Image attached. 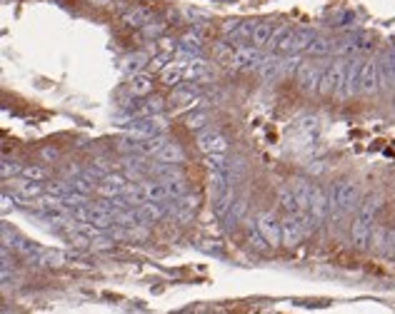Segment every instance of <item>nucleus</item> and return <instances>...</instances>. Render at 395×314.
<instances>
[{"label": "nucleus", "mask_w": 395, "mask_h": 314, "mask_svg": "<svg viewBox=\"0 0 395 314\" xmlns=\"http://www.w3.org/2000/svg\"><path fill=\"white\" fill-rule=\"evenodd\" d=\"M328 195H330V212L335 215H350L361 207V190L353 180H338Z\"/></svg>", "instance_id": "nucleus-1"}, {"label": "nucleus", "mask_w": 395, "mask_h": 314, "mask_svg": "<svg viewBox=\"0 0 395 314\" xmlns=\"http://www.w3.org/2000/svg\"><path fill=\"white\" fill-rule=\"evenodd\" d=\"M263 48H256V45H240V48H233L225 55V65L230 70H250L258 68L263 62Z\"/></svg>", "instance_id": "nucleus-2"}, {"label": "nucleus", "mask_w": 395, "mask_h": 314, "mask_svg": "<svg viewBox=\"0 0 395 314\" xmlns=\"http://www.w3.org/2000/svg\"><path fill=\"white\" fill-rule=\"evenodd\" d=\"M315 38H318V35L313 33V30H308V27H295V30H288L283 40L278 43L275 53H280V55L300 53V50L308 48V45H311Z\"/></svg>", "instance_id": "nucleus-3"}, {"label": "nucleus", "mask_w": 395, "mask_h": 314, "mask_svg": "<svg viewBox=\"0 0 395 314\" xmlns=\"http://www.w3.org/2000/svg\"><path fill=\"white\" fill-rule=\"evenodd\" d=\"M323 70H326V68L313 65V62H300L298 70H295V82H298V90L303 93V95H313V93H318Z\"/></svg>", "instance_id": "nucleus-4"}, {"label": "nucleus", "mask_w": 395, "mask_h": 314, "mask_svg": "<svg viewBox=\"0 0 395 314\" xmlns=\"http://www.w3.org/2000/svg\"><path fill=\"white\" fill-rule=\"evenodd\" d=\"M128 132L135 137H150V135H160V132L168 130V123L160 115L153 117H133L131 123L125 125Z\"/></svg>", "instance_id": "nucleus-5"}, {"label": "nucleus", "mask_w": 395, "mask_h": 314, "mask_svg": "<svg viewBox=\"0 0 395 314\" xmlns=\"http://www.w3.org/2000/svg\"><path fill=\"white\" fill-rule=\"evenodd\" d=\"M373 222H375V217H370V215H365V212L358 210L353 225H350V239H353V245L358 247V250H365V247L370 245Z\"/></svg>", "instance_id": "nucleus-6"}, {"label": "nucleus", "mask_w": 395, "mask_h": 314, "mask_svg": "<svg viewBox=\"0 0 395 314\" xmlns=\"http://www.w3.org/2000/svg\"><path fill=\"white\" fill-rule=\"evenodd\" d=\"M381 93V62L378 60H365L361 73V95L373 97Z\"/></svg>", "instance_id": "nucleus-7"}, {"label": "nucleus", "mask_w": 395, "mask_h": 314, "mask_svg": "<svg viewBox=\"0 0 395 314\" xmlns=\"http://www.w3.org/2000/svg\"><path fill=\"white\" fill-rule=\"evenodd\" d=\"M256 222H258V230L268 239V245L271 247L283 245V222H278V217L273 212H260Z\"/></svg>", "instance_id": "nucleus-8"}, {"label": "nucleus", "mask_w": 395, "mask_h": 314, "mask_svg": "<svg viewBox=\"0 0 395 314\" xmlns=\"http://www.w3.org/2000/svg\"><path fill=\"white\" fill-rule=\"evenodd\" d=\"M166 110V100L163 97H140V103H131L128 108H123V112L128 117H153V115H160Z\"/></svg>", "instance_id": "nucleus-9"}, {"label": "nucleus", "mask_w": 395, "mask_h": 314, "mask_svg": "<svg viewBox=\"0 0 395 314\" xmlns=\"http://www.w3.org/2000/svg\"><path fill=\"white\" fill-rule=\"evenodd\" d=\"M256 70L258 77L263 82H273L278 77H285V55H265L263 62Z\"/></svg>", "instance_id": "nucleus-10"}, {"label": "nucleus", "mask_w": 395, "mask_h": 314, "mask_svg": "<svg viewBox=\"0 0 395 314\" xmlns=\"http://www.w3.org/2000/svg\"><path fill=\"white\" fill-rule=\"evenodd\" d=\"M363 58L350 55L348 58V70H346V100L361 95V73H363Z\"/></svg>", "instance_id": "nucleus-11"}, {"label": "nucleus", "mask_w": 395, "mask_h": 314, "mask_svg": "<svg viewBox=\"0 0 395 314\" xmlns=\"http://www.w3.org/2000/svg\"><path fill=\"white\" fill-rule=\"evenodd\" d=\"M198 150L203 152V155H208V152H225L230 147V140L228 135H223V132L218 130H205L198 135Z\"/></svg>", "instance_id": "nucleus-12"}, {"label": "nucleus", "mask_w": 395, "mask_h": 314, "mask_svg": "<svg viewBox=\"0 0 395 314\" xmlns=\"http://www.w3.org/2000/svg\"><path fill=\"white\" fill-rule=\"evenodd\" d=\"M378 62H381V93L395 95V55H383Z\"/></svg>", "instance_id": "nucleus-13"}, {"label": "nucleus", "mask_w": 395, "mask_h": 314, "mask_svg": "<svg viewBox=\"0 0 395 314\" xmlns=\"http://www.w3.org/2000/svg\"><path fill=\"white\" fill-rule=\"evenodd\" d=\"M311 215L318 222H323V219L328 217V212H330V195H328L323 187H313V192H311Z\"/></svg>", "instance_id": "nucleus-14"}, {"label": "nucleus", "mask_w": 395, "mask_h": 314, "mask_svg": "<svg viewBox=\"0 0 395 314\" xmlns=\"http://www.w3.org/2000/svg\"><path fill=\"white\" fill-rule=\"evenodd\" d=\"M185 62L188 60L168 62L166 68L160 70V80H163V85H168V88H175V85H181V82L185 80Z\"/></svg>", "instance_id": "nucleus-15"}, {"label": "nucleus", "mask_w": 395, "mask_h": 314, "mask_svg": "<svg viewBox=\"0 0 395 314\" xmlns=\"http://www.w3.org/2000/svg\"><path fill=\"white\" fill-rule=\"evenodd\" d=\"M150 62V55L143 53V50H135V53H128L120 60V65H123V73L125 75H138V73H143L146 70V65Z\"/></svg>", "instance_id": "nucleus-16"}, {"label": "nucleus", "mask_w": 395, "mask_h": 314, "mask_svg": "<svg viewBox=\"0 0 395 314\" xmlns=\"http://www.w3.org/2000/svg\"><path fill=\"white\" fill-rule=\"evenodd\" d=\"M138 212L143 215V219H146L148 225H153V222H158V219L168 217L170 212H168V205H163L160 200H148V202H140Z\"/></svg>", "instance_id": "nucleus-17"}, {"label": "nucleus", "mask_w": 395, "mask_h": 314, "mask_svg": "<svg viewBox=\"0 0 395 314\" xmlns=\"http://www.w3.org/2000/svg\"><path fill=\"white\" fill-rule=\"evenodd\" d=\"M150 21H153V13L143 5H135V8H131V10H125L123 13V23L128 27H135V30H143Z\"/></svg>", "instance_id": "nucleus-18"}, {"label": "nucleus", "mask_w": 395, "mask_h": 314, "mask_svg": "<svg viewBox=\"0 0 395 314\" xmlns=\"http://www.w3.org/2000/svg\"><path fill=\"white\" fill-rule=\"evenodd\" d=\"M210 77V62L203 60L201 55L198 58H190L185 62V80H208Z\"/></svg>", "instance_id": "nucleus-19"}, {"label": "nucleus", "mask_w": 395, "mask_h": 314, "mask_svg": "<svg viewBox=\"0 0 395 314\" xmlns=\"http://www.w3.org/2000/svg\"><path fill=\"white\" fill-rule=\"evenodd\" d=\"M305 237L303 227L298 225V219L293 217V215H288V217L283 219V245L285 247H295L300 245V239Z\"/></svg>", "instance_id": "nucleus-20"}, {"label": "nucleus", "mask_w": 395, "mask_h": 314, "mask_svg": "<svg viewBox=\"0 0 395 314\" xmlns=\"http://www.w3.org/2000/svg\"><path fill=\"white\" fill-rule=\"evenodd\" d=\"M201 50H203V43L195 33H185L183 38H178V55H183L185 60L198 58V55H201Z\"/></svg>", "instance_id": "nucleus-21"}, {"label": "nucleus", "mask_w": 395, "mask_h": 314, "mask_svg": "<svg viewBox=\"0 0 395 314\" xmlns=\"http://www.w3.org/2000/svg\"><path fill=\"white\" fill-rule=\"evenodd\" d=\"M128 93L133 97H148L153 93V77L148 73H138V75L131 77V85H128Z\"/></svg>", "instance_id": "nucleus-22"}, {"label": "nucleus", "mask_w": 395, "mask_h": 314, "mask_svg": "<svg viewBox=\"0 0 395 314\" xmlns=\"http://www.w3.org/2000/svg\"><path fill=\"white\" fill-rule=\"evenodd\" d=\"M198 95H201V88H198V85H175V88L170 90V103L188 105V103H193Z\"/></svg>", "instance_id": "nucleus-23"}, {"label": "nucleus", "mask_w": 395, "mask_h": 314, "mask_svg": "<svg viewBox=\"0 0 395 314\" xmlns=\"http://www.w3.org/2000/svg\"><path fill=\"white\" fill-rule=\"evenodd\" d=\"M288 187L295 192V197H298L300 202V210H308V207H311V192H313L311 182L305 178H293L291 182H288Z\"/></svg>", "instance_id": "nucleus-24"}, {"label": "nucleus", "mask_w": 395, "mask_h": 314, "mask_svg": "<svg viewBox=\"0 0 395 314\" xmlns=\"http://www.w3.org/2000/svg\"><path fill=\"white\" fill-rule=\"evenodd\" d=\"M228 187H233V180H230L228 172H210V178H208V192H210V197H221L223 192L228 190Z\"/></svg>", "instance_id": "nucleus-25"}, {"label": "nucleus", "mask_w": 395, "mask_h": 314, "mask_svg": "<svg viewBox=\"0 0 395 314\" xmlns=\"http://www.w3.org/2000/svg\"><path fill=\"white\" fill-rule=\"evenodd\" d=\"M370 245L378 254H388L393 252L390 247V230L388 227H373V234H370Z\"/></svg>", "instance_id": "nucleus-26"}, {"label": "nucleus", "mask_w": 395, "mask_h": 314, "mask_svg": "<svg viewBox=\"0 0 395 314\" xmlns=\"http://www.w3.org/2000/svg\"><path fill=\"white\" fill-rule=\"evenodd\" d=\"M33 265L38 267H63L68 265V254L63 252H56V250H50V252H35L33 254Z\"/></svg>", "instance_id": "nucleus-27"}, {"label": "nucleus", "mask_w": 395, "mask_h": 314, "mask_svg": "<svg viewBox=\"0 0 395 314\" xmlns=\"http://www.w3.org/2000/svg\"><path fill=\"white\" fill-rule=\"evenodd\" d=\"M155 160H160V162H170V165H181L183 160H185V152L181 150V145H175L168 140V143L160 147L158 155H155Z\"/></svg>", "instance_id": "nucleus-28"}, {"label": "nucleus", "mask_w": 395, "mask_h": 314, "mask_svg": "<svg viewBox=\"0 0 395 314\" xmlns=\"http://www.w3.org/2000/svg\"><path fill=\"white\" fill-rule=\"evenodd\" d=\"M273 23L271 21H258L256 23V30H253V45L256 48H268V40H271V35H273Z\"/></svg>", "instance_id": "nucleus-29"}, {"label": "nucleus", "mask_w": 395, "mask_h": 314, "mask_svg": "<svg viewBox=\"0 0 395 314\" xmlns=\"http://www.w3.org/2000/svg\"><path fill=\"white\" fill-rule=\"evenodd\" d=\"M245 210H248V200L238 197L236 202H233V207H230V212L225 215V219H223V222H225V227H228V230H233V227H236L238 222L245 217Z\"/></svg>", "instance_id": "nucleus-30"}, {"label": "nucleus", "mask_w": 395, "mask_h": 314, "mask_svg": "<svg viewBox=\"0 0 395 314\" xmlns=\"http://www.w3.org/2000/svg\"><path fill=\"white\" fill-rule=\"evenodd\" d=\"M236 190L233 187H228V190L223 192L221 197H215V207H213V212H215V217H221V219H225V215L230 212V207H233V202H236Z\"/></svg>", "instance_id": "nucleus-31"}, {"label": "nucleus", "mask_w": 395, "mask_h": 314, "mask_svg": "<svg viewBox=\"0 0 395 314\" xmlns=\"http://www.w3.org/2000/svg\"><path fill=\"white\" fill-rule=\"evenodd\" d=\"M278 202H280V207H283L288 215H295V212H300V202L298 197H295V192L285 184V187H280V192H278Z\"/></svg>", "instance_id": "nucleus-32"}, {"label": "nucleus", "mask_w": 395, "mask_h": 314, "mask_svg": "<svg viewBox=\"0 0 395 314\" xmlns=\"http://www.w3.org/2000/svg\"><path fill=\"white\" fill-rule=\"evenodd\" d=\"M208 123H210L208 110H193V112H188V117H185V128L188 130H193V132L203 130Z\"/></svg>", "instance_id": "nucleus-33"}, {"label": "nucleus", "mask_w": 395, "mask_h": 314, "mask_svg": "<svg viewBox=\"0 0 395 314\" xmlns=\"http://www.w3.org/2000/svg\"><path fill=\"white\" fill-rule=\"evenodd\" d=\"M333 45H335V43H330L328 38H320V35H318V38H315V40L305 48V53L311 55V58H326V55L333 53Z\"/></svg>", "instance_id": "nucleus-34"}, {"label": "nucleus", "mask_w": 395, "mask_h": 314, "mask_svg": "<svg viewBox=\"0 0 395 314\" xmlns=\"http://www.w3.org/2000/svg\"><path fill=\"white\" fill-rule=\"evenodd\" d=\"M248 225V245L253 247V250H258V252H265L268 250V239L263 237V232L258 230V222H245Z\"/></svg>", "instance_id": "nucleus-35"}, {"label": "nucleus", "mask_w": 395, "mask_h": 314, "mask_svg": "<svg viewBox=\"0 0 395 314\" xmlns=\"http://www.w3.org/2000/svg\"><path fill=\"white\" fill-rule=\"evenodd\" d=\"M205 167H208L210 172H228L230 160L225 157V152H208V155H205Z\"/></svg>", "instance_id": "nucleus-36"}, {"label": "nucleus", "mask_w": 395, "mask_h": 314, "mask_svg": "<svg viewBox=\"0 0 395 314\" xmlns=\"http://www.w3.org/2000/svg\"><path fill=\"white\" fill-rule=\"evenodd\" d=\"M168 187V195H170V200L175 197H183V195H188V182L185 178H173V180H163Z\"/></svg>", "instance_id": "nucleus-37"}, {"label": "nucleus", "mask_w": 395, "mask_h": 314, "mask_svg": "<svg viewBox=\"0 0 395 314\" xmlns=\"http://www.w3.org/2000/svg\"><path fill=\"white\" fill-rule=\"evenodd\" d=\"M23 178L28 180H35V182H43V180H48V170L45 167H41V165H25L21 170Z\"/></svg>", "instance_id": "nucleus-38"}, {"label": "nucleus", "mask_w": 395, "mask_h": 314, "mask_svg": "<svg viewBox=\"0 0 395 314\" xmlns=\"http://www.w3.org/2000/svg\"><path fill=\"white\" fill-rule=\"evenodd\" d=\"M45 192L58 195V197H65V195L73 192V182H50V184H45Z\"/></svg>", "instance_id": "nucleus-39"}, {"label": "nucleus", "mask_w": 395, "mask_h": 314, "mask_svg": "<svg viewBox=\"0 0 395 314\" xmlns=\"http://www.w3.org/2000/svg\"><path fill=\"white\" fill-rule=\"evenodd\" d=\"M288 30H291V27L285 25V23H278V25L273 27V35H271V40H268V48H271V50H275V48H278V43L283 40V38H285V33H288Z\"/></svg>", "instance_id": "nucleus-40"}, {"label": "nucleus", "mask_w": 395, "mask_h": 314, "mask_svg": "<svg viewBox=\"0 0 395 314\" xmlns=\"http://www.w3.org/2000/svg\"><path fill=\"white\" fill-rule=\"evenodd\" d=\"M23 167L18 162H13V160H3V165H0V175H3V180L13 178L15 172H21Z\"/></svg>", "instance_id": "nucleus-41"}, {"label": "nucleus", "mask_w": 395, "mask_h": 314, "mask_svg": "<svg viewBox=\"0 0 395 314\" xmlns=\"http://www.w3.org/2000/svg\"><path fill=\"white\" fill-rule=\"evenodd\" d=\"M256 23H258V21H243V23H240V30H238L236 40H248V38H253Z\"/></svg>", "instance_id": "nucleus-42"}, {"label": "nucleus", "mask_w": 395, "mask_h": 314, "mask_svg": "<svg viewBox=\"0 0 395 314\" xmlns=\"http://www.w3.org/2000/svg\"><path fill=\"white\" fill-rule=\"evenodd\" d=\"M195 207H198V205H188V207H181V210L175 212L173 217L178 219V222H181V225H188V222H190V219H193V215H195Z\"/></svg>", "instance_id": "nucleus-43"}, {"label": "nucleus", "mask_w": 395, "mask_h": 314, "mask_svg": "<svg viewBox=\"0 0 395 314\" xmlns=\"http://www.w3.org/2000/svg\"><path fill=\"white\" fill-rule=\"evenodd\" d=\"M240 23H243V21H236V18H233V21H225V23H223V35L236 38L238 30H240Z\"/></svg>", "instance_id": "nucleus-44"}, {"label": "nucleus", "mask_w": 395, "mask_h": 314, "mask_svg": "<svg viewBox=\"0 0 395 314\" xmlns=\"http://www.w3.org/2000/svg\"><path fill=\"white\" fill-rule=\"evenodd\" d=\"M163 30H166V23H148V25L143 27V35H148V38H158Z\"/></svg>", "instance_id": "nucleus-45"}, {"label": "nucleus", "mask_w": 395, "mask_h": 314, "mask_svg": "<svg viewBox=\"0 0 395 314\" xmlns=\"http://www.w3.org/2000/svg\"><path fill=\"white\" fill-rule=\"evenodd\" d=\"M160 50L163 53H168V55H173V53H178V40L175 38H160Z\"/></svg>", "instance_id": "nucleus-46"}, {"label": "nucleus", "mask_w": 395, "mask_h": 314, "mask_svg": "<svg viewBox=\"0 0 395 314\" xmlns=\"http://www.w3.org/2000/svg\"><path fill=\"white\" fill-rule=\"evenodd\" d=\"M185 18L190 21V25H193V23H198V21H208V13H203V10H190V8H188Z\"/></svg>", "instance_id": "nucleus-47"}, {"label": "nucleus", "mask_w": 395, "mask_h": 314, "mask_svg": "<svg viewBox=\"0 0 395 314\" xmlns=\"http://www.w3.org/2000/svg\"><path fill=\"white\" fill-rule=\"evenodd\" d=\"M305 172H308V175H323V172H326V162L315 160V162L305 165Z\"/></svg>", "instance_id": "nucleus-48"}, {"label": "nucleus", "mask_w": 395, "mask_h": 314, "mask_svg": "<svg viewBox=\"0 0 395 314\" xmlns=\"http://www.w3.org/2000/svg\"><path fill=\"white\" fill-rule=\"evenodd\" d=\"M41 157L45 160V162H53V160H58V150H53V147H43Z\"/></svg>", "instance_id": "nucleus-49"}, {"label": "nucleus", "mask_w": 395, "mask_h": 314, "mask_svg": "<svg viewBox=\"0 0 395 314\" xmlns=\"http://www.w3.org/2000/svg\"><path fill=\"white\" fill-rule=\"evenodd\" d=\"M8 207H13V197L3 195V212H8Z\"/></svg>", "instance_id": "nucleus-50"}, {"label": "nucleus", "mask_w": 395, "mask_h": 314, "mask_svg": "<svg viewBox=\"0 0 395 314\" xmlns=\"http://www.w3.org/2000/svg\"><path fill=\"white\" fill-rule=\"evenodd\" d=\"M390 247H393V254H395V227L390 230Z\"/></svg>", "instance_id": "nucleus-51"}, {"label": "nucleus", "mask_w": 395, "mask_h": 314, "mask_svg": "<svg viewBox=\"0 0 395 314\" xmlns=\"http://www.w3.org/2000/svg\"><path fill=\"white\" fill-rule=\"evenodd\" d=\"M393 103H395V95H393Z\"/></svg>", "instance_id": "nucleus-52"}]
</instances>
